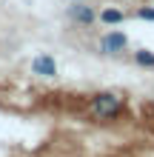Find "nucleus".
Here are the masks:
<instances>
[{
    "mask_svg": "<svg viewBox=\"0 0 154 157\" xmlns=\"http://www.w3.org/2000/svg\"><path fill=\"white\" fill-rule=\"evenodd\" d=\"M137 17H140V20H154V9H151V6L137 9Z\"/></svg>",
    "mask_w": 154,
    "mask_h": 157,
    "instance_id": "7",
    "label": "nucleus"
},
{
    "mask_svg": "<svg viewBox=\"0 0 154 157\" xmlns=\"http://www.w3.org/2000/svg\"><path fill=\"white\" fill-rule=\"evenodd\" d=\"M69 17L74 23H80V26H92L97 20V12H94L92 6H86V3H74V6L69 9Z\"/></svg>",
    "mask_w": 154,
    "mask_h": 157,
    "instance_id": "4",
    "label": "nucleus"
},
{
    "mask_svg": "<svg viewBox=\"0 0 154 157\" xmlns=\"http://www.w3.org/2000/svg\"><path fill=\"white\" fill-rule=\"evenodd\" d=\"M32 71L40 77H54L57 75V60L51 57V54H37V57L32 60Z\"/></svg>",
    "mask_w": 154,
    "mask_h": 157,
    "instance_id": "3",
    "label": "nucleus"
},
{
    "mask_svg": "<svg viewBox=\"0 0 154 157\" xmlns=\"http://www.w3.org/2000/svg\"><path fill=\"white\" fill-rule=\"evenodd\" d=\"M74 3H80V0H74Z\"/></svg>",
    "mask_w": 154,
    "mask_h": 157,
    "instance_id": "8",
    "label": "nucleus"
},
{
    "mask_svg": "<svg viewBox=\"0 0 154 157\" xmlns=\"http://www.w3.org/2000/svg\"><path fill=\"white\" fill-rule=\"evenodd\" d=\"M126 106V97L117 94V91H100V94L92 97V103H88V112H92L97 120H114L117 114L123 112Z\"/></svg>",
    "mask_w": 154,
    "mask_h": 157,
    "instance_id": "1",
    "label": "nucleus"
},
{
    "mask_svg": "<svg viewBox=\"0 0 154 157\" xmlns=\"http://www.w3.org/2000/svg\"><path fill=\"white\" fill-rule=\"evenodd\" d=\"M123 20H126V14L120 9H103L100 12V23H106V26H120Z\"/></svg>",
    "mask_w": 154,
    "mask_h": 157,
    "instance_id": "5",
    "label": "nucleus"
},
{
    "mask_svg": "<svg viewBox=\"0 0 154 157\" xmlns=\"http://www.w3.org/2000/svg\"><path fill=\"white\" fill-rule=\"evenodd\" d=\"M134 60H137V66H154V52L140 49V52H134Z\"/></svg>",
    "mask_w": 154,
    "mask_h": 157,
    "instance_id": "6",
    "label": "nucleus"
},
{
    "mask_svg": "<svg viewBox=\"0 0 154 157\" xmlns=\"http://www.w3.org/2000/svg\"><path fill=\"white\" fill-rule=\"evenodd\" d=\"M126 46H129V37L123 32H106L100 37V52L103 54H120Z\"/></svg>",
    "mask_w": 154,
    "mask_h": 157,
    "instance_id": "2",
    "label": "nucleus"
}]
</instances>
